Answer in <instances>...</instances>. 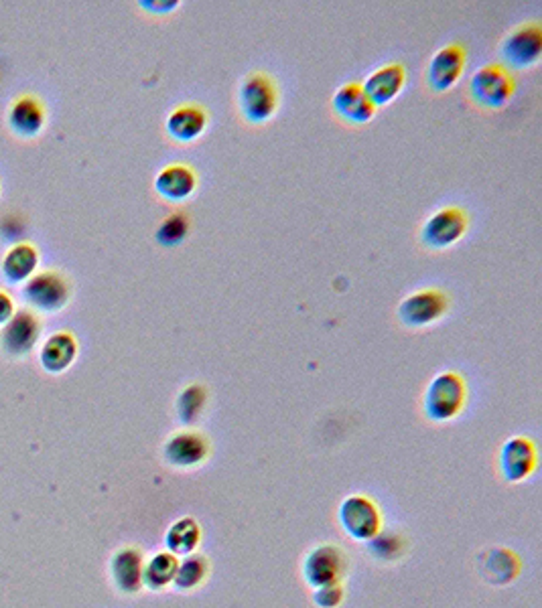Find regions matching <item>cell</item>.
Wrapping results in <instances>:
<instances>
[{"label":"cell","instance_id":"1","mask_svg":"<svg viewBox=\"0 0 542 608\" xmlns=\"http://www.w3.org/2000/svg\"><path fill=\"white\" fill-rule=\"evenodd\" d=\"M281 106V92L275 78L266 71L246 73L238 86V112L250 126H264Z\"/></svg>","mask_w":542,"mask_h":608},{"label":"cell","instance_id":"2","mask_svg":"<svg viewBox=\"0 0 542 608\" xmlns=\"http://www.w3.org/2000/svg\"><path fill=\"white\" fill-rule=\"evenodd\" d=\"M467 382L457 371L437 373L423 394L425 418L437 424L455 420L467 406Z\"/></svg>","mask_w":542,"mask_h":608},{"label":"cell","instance_id":"3","mask_svg":"<svg viewBox=\"0 0 542 608\" xmlns=\"http://www.w3.org/2000/svg\"><path fill=\"white\" fill-rule=\"evenodd\" d=\"M514 94L516 80L512 71L506 69L502 63H486L471 75L467 84V96L471 104L488 112L504 110L514 98Z\"/></svg>","mask_w":542,"mask_h":608},{"label":"cell","instance_id":"4","mask_svg":"<svg viewBox=\"0 0 542 608\" xmlns=\"http://www.w3.org/2000/svg\"><path fill=\"white\" fill-rule=\"evenodd\" d=\"M451 309V298L445 290L441 288H421L411 292L409 296H404L396 309L398 321L406 329H427L441 319L447 317Z\"/></svg>","mask_w":542,"mask_h":608},{"label":"cell","instance_id":"5","mask_svg":"<svg viewBox=\"0 0 542 608\" xmlns=\"http://www.w3.org/2000/svg\"><path fill=\"white\" fill-rule=\"evenodd\" d=\"M469 230V215L459 205H445L433 211L421 227V244L431 252H443L459 244Z\"/></svg>","mask_w":542,"mask_h":608},{"label":"cell","instance_id":"6","mask_svg":"<svg viewBox=\"0 0 542 608\" xmlns=\"http://www.w3.org/2000/svg\"><path fill=\"white\" fill-rule=\"evenodd\" d=\"M337 519H340L346 534L356 542H372L378 534H382V511L368 495L356 493L346 497L340 509H337Z\"/></svg>","mask_w":542,"mask_h":608},{"label":"cell","instance_id":"7","mask_svg":"<svg viewBox=\"0 0 542 608\" xmlns=\"http://www.w3.org/2000/svg\"><path fill=\"white\" fill-rule=\"evenodd\" d=\"M212 454V442L201 430L183 428L171 434L163 446V461L179 471H191L206 465Z\"/></svg>","mask_w":542,"mask_h":608},{"label":"cell","instance_id":"8","mask_svg":"<svg viewBox=\"0 0 542 608\" xmlns=\"http://www.w3.org/2000/svg\"><path fill=\"white\" fill-rule=\"evenodd\" d=\"M25 302L39 313H57L67 307L72 298V284L55 270L39 272L23 284Z\"/></svg>","mask_w":542,"mask_h":608},{"label":"cell","instance_id":"9","mask_svg":"<svg viewBox=\"0 0 542 608\" xmlns=\"http://www.w3.org/2000/svg\"><path fill=\"white\" fill-rule=\"evenodd\" d=\"M348 568L350 558L340 546L321 544L305 556L303 578L311 588H319L331 582H344Z\"/></svg>","mask_w":542,"mask_h":608},{"label":"cell","instance_id":"10","mask_svg":"<svg viewBox=\"0 0 542 608\" xmlns=\"http://www.w3.org/2000/svg\"><path fill=\"white\" fill-rule=\"evenodd\" d=\"M506 69H530L542 55V29L538 23H524L512 29L500 45Z\"/></svg>","mask_w":542,"mask_h":608},{"label":"cell","instance_id":"11","mask_svg":"<svg viewBox=\"0 0 542 608\" xmlns=\"http://www.w3.org/2000/svg\"><path fill=\"white\" fill-rule=\"evenodd\" d=\"M467 65V51L461 43H449L441 47L427 65V88L433 94L451 92L463 78Z\"/></svg>","mask_w":542,"mask_h":608},{"label":"cell","instance_id":"12","mask_svg":"<svg viewBox=\"0 0 542 608\" xmlns=\"http://www.w3.org/2000/svg\"><path fill=\"white\" fill-rule=\"evenodd\" d=\"M500 475L506 483H522L538 469V448L528 436L508 438L498 456Z\"/></svg>","mask_w":542,"mask_h":608},{"label":"cell","instance_id":"13","mask_svg":"<svg viewBox=\"0 0 542 608\" xmlns=\"http://www.w3.org/2000/svg\"><path fill=\"white\" fill-rule=\"evenodd\" d=\"M331 112L346 126H366L376 116V106L366 96L362 84L350 82L335 90L331 98Z\"/></svg>","mask_w":542,"mask_h":608},{"label":"cell","instance_id":"14","mask_svg":"<svg viewBox=\"0 0 542 608\" xmlns=\"http://www.w3.org/2000/svg\"><path fill=\"white\" fill-rule=\"evenodd\" d=\"M41 337V323L29 311H17L13 319L0 327V347L11 357H25L35 349Z\"/></svg>","mask_w":542,"mask_h":608},{"label":"cell","instance_id":"15","mask_svg":"<svg viewBox=\"0 0 542 608\" xmlns=\"http://www.w3.org/2000/svg\"><path fill=\"white\" fill-rule=\"evenodd\" d=\"M210 126L208 110L199 104H179L167 116V136L177 144H193Z\"/></svg>","mask_w":542,"mask_h":608},{"label":"cell","instance_id":"16","mask_svg":"<svg viewBox=\"0 0 542 608\" xmlns=\"http://www.w3.org/2000/svg\"><path fill=\"white\" fill-rule=\"evenodd\" d=\"M406 78H409V75H406V67L400 61H390L374 69L362 84V88L378 110L400 96L406 86Z\"/></svg>","mask_w":542,"mask_h":608},{"label":"cell","instance_id":"17","mask_svg":"<svg viewBox=\"0 0 542 608\" xmlns=\"http://www.w3.org/2000/svg\"><path fill=\"white\" fill-rule=\"evenodd\" d=\"M197 191V175L189 165L173 163L159 171L155 177V193L167 203H185Z\"/></svg>","mask_w":542,"mask_h":608},{"label":"cell","instance_id":"18","mask_svg":"<svg viewBox=\"0 0 542 608\" xmlns=\"http://www.w3.org/2000/svg\"><path fill=\"white\" fill-rule=\"evenodd\" d=\"M45 108L41 104V100H37L35 96H21L17 98L7 114V122L9 128L15 136L23 138V140H31L37 138L41 134V130L45 128Z\"/></svg>","mask_w":542,"mask_h":608},{"label":"cell","instance_id":"19","mask_svg":"<svg viewBox=\"0 0 542 608\" xmlns=\"http://www.w3.org/2000/svg\"><path fill=\"white\" fill-rule=\"evenodd\" d=\"M78 339L70 331H57L39 349V363L47 373H63L78 359Z\"/></svg>","mask_w":542,"mask_h":608},{"label":"cell","instance_id":"20","mask_svg":"<svg viewBox=\"0 0 542 608\" xmlns=\"http://www.w3.org/2000/svg\"><path fill=\"white\" fill-rule=\"evenodd\" d=\"M145 558L139 548H122L114 554L110 570L116 588L124 594H137L143 588Z\"/></svg>","mask_w":542,"mask_h":608},{"label":"cell","instance_id":"21","mask_svg":"<svg viewBox=\"0 0 542 608\" xmlns=\"http://www.w3.org/2000/svg\"><path fill=\"white\" fill-rule=\"evenodd\" d=\"M39 252L33 244H15L0 262V272L9 284H25L37 274Z\"/></svg>","mask_w":542,"mask_h":608},{"label":"cell","instance_id":"22","mask_svg":"<svg viewBox=\"0 0 542 608\" xmlns=\"http://www.w3.org/2000/svg\"><path fill=\"white\" fill-rule=\"evenodd\" d=\"M203 538L201 525L195 517L185 515L179 517L177 521H173L165 534V546L167 552H171L177 558H185L189 554H195V550L199 548Z\"/></svg>","mask_w":542,"mask_h":608},{"label":"cell","instance_id":"23","mask_svg":"<svg viewBox=\"0 0 542 608\" xmlns=\"http://www.w3.org/2000/svg\"><path fill=\"white\" fill-rule=\"evenodd\" d=\"M480 574L494 586H506L514 582L520 574V560L516 554L504 548L488 550L480 560Z\"/></svg>","mask_w":542,"mask_h":608},{"label":"cell","instance_id":"24","mask_svg":"<svg viewBox=\"0 0 542 608\" xmlns=\"http://www.w3.org/2000/svg\"><path fill=\"white\" fill-rule=\"evenodd\" d=\"M208 402H210V394H208V388H206V386L197 384V382L185 386V388L179 392L177 402H175L177 420H179L185 428H193V426L203 418V414H206Z\"/></svg>","mask_w":542,"mask_h":608},{"label":"cell","instance_id":"25","mask_svg":"<svg viewBox=\"0 0 542 608\" xmlns=\"http://www.w3.org/2000/svg\"><path fill=\"white\" fill-rule=\"evenodd\" d=\"M210 576V562L203 554H189L179 560L173 578V588L179 592H193L206 584Z\"/></svg>","mask_w":542,"mask_h":608},{"label":"cell","instance_id":"26","mask_svg":"<svg viewBox=\"0 0 542 608\" xmlns=\"http://www.w3.org/2000/svg\"><path fill=\"white\" fill-rule=\"evenodd\" d=\"M177 564L179 558L173 556L171 552H157L153 558H149L145 562L143 568V586L153 590V592H161L165 588H169L173 584L175 572H177Z\"/></svg>","mask_w":542,"mask_h":608},{"label":"cell","instance_id":"27","mask_svg":"<svg viewBox=\"0 0 542 608\" xmlns=\"http://www.w3.org/2000/svg\"><path fill=\"white\" fill-rule=\"evenodd\" d=\"M189 232H191L189 215L183 211H173L157 225L155 242L163 248H177L187 240Z\"/></svg>","mask_w":542,"mask_h":608},{"label":"cell","instance_id":"28","mask_svg":"<svg viewBox=\"0 0 542 608\" xmlns=\"http://www.w3.org/2000/svg\"><path fill=\"white\" fill-rule=\"evenodd\" d=\"M313 590V602L319 608H340L346 600V588L342 582H331Z\"/></svg>","mask_w":542,"mask_h":608},{"label":"cell","instance_id":"29","mask_svg":"<svg viewBox=\"0 0 542 608\" xmlns=\"http://www.w3.org/2000/svg\"><path fill=\"white\" fill-rule=\"evenodd\" d=\"M15 313L17 311H15L13 298L5 290H0V327H5L13 319Z\"/></svg>","mask_w":542,"mask_h":608},{"label":"cell","instance_id":"30","mask_svg":"<svg viewBox=\"0 0 542 608\" xmlns=\"http://www.w3.org/2000/svg\"><path fill=\"white\" fill-rule=\"evenodd\" d=\"M141 7L151 15H169L179 7V3H151L149 0V3H141Z\"/></svg>","mask_w":542,"mask_h":608}]
</instances>
